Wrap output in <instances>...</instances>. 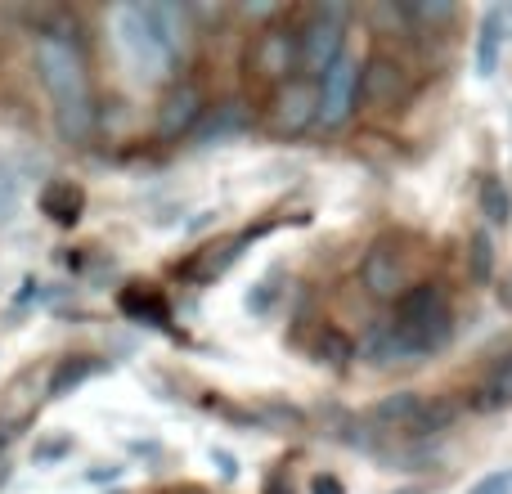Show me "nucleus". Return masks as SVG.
Here are the masks:
<instances>
[{"mask_svg": "<svg viewBox=\"0 0 512 494\" xmlns=\"http://www.w3.org/2000/svg\"><path fill=\"white\" fill-rule=\"evenodd\" d=\"M36 72L54 104V126L68 144H86L95 131V99H90L86 54L68 32L36 36Z\"/></svg>", "mask_w": 512, "mask_h": 494, "instance_id": "nucleus-1", "label": "nucleus"}, {"mask_svg": "<svg viewBox=\"0 0 512 494\" xmlns=\"http://www.w3.org/2000/svg\"><path fill=\"white\" fill-rule=\"evenodd\" d=\"M454 333V310L436 283H418L400 297V315L391 324H382L378 333L364 342V355L373 364H400V360H418V355L445 346Z\"/></svg>", "mask_w": 512, "mask_h": 494, "instance_id": "nucleus-2", "label": "nucleus"}, {"mask_svg": "<svg viewBox=\"0 0 512 494\" xmlns=\"http://www.w3.org/2000/svg\"><path fill=\"white\" fill-rule=\"evenodd\" d=\"M346 5H319L310 9L306 32L297 36V68H306L310 77H324V68L346 50Z\"/></svg>", "mask_w": 512, "mask_h": 494, "instance_id": "nucleus-3", "label": "nucleus"}, {"mask_svg": "<svg viewBox=\"0 0 512 494\" xmlns=\"http://www.w3.org/2000/svg\"><path fill=\"white\" fill-rule=\"evenodd\" d=\"M355 90H360V63L351 54H337L319 77V95H315V122L319 126H342L355 113Z\"/></svg>", "mask_w": 512, "mask_h": 494, "instance_id": "nucleus-4", "label": "nucleus"}, {"mask_svg": "<svg viewBox=\"0 0 512 494\" xmlns=\"http://www.w3.org/2000/svg\"><path fill=\"white\" fill-rule=\"evenodd\" d=\"M113 27H117V45H122L126 63L135 68V77H144V81L162 77V68H167V54L153 45L149 27H144V18H140V5H122V9H117Z\"/></svg>", "mask_w": 512, "mask_h": 494, "instance_id": "nucleus-5", "label": "nucleus"}, {"mask_svg": "<svg viewBox=\"0 0 512 494\" xmlns=\"http://www.w3.org/2000/svg\"><path fill=\"white\" fill-rule=\"evenodd\" d=\"M360 279L369 288V297L378 301H400L409 292V265H405V252H396L391 243H373V252L364 256L360 265Z\"/></svg>", "mask_w": 512, "mask_h": 494, "instance_id": "nucleus-6", "label": "nucleus"}, {"mask_svg": "<svg viewBox=\"0 0 512 494\" xmlns=\"http://www.w3.org/2000/svg\"><path fill=\"white\" fill-rule=\"evenodd\" d=\"M252 72L265 81H283L297 72V36L288 27H265L261 36L252 41Z\"/></svg>", "mask_w": 512, "mask_h": 494, "instance_id": "nucleus-7", "label": "nucleus"}, {"mask_svg": "<svg viewBox=\"0 0 512 494\" xmlns=\"http://www.w3.org/2000/svg\"><path fill=\"white\" fill-rule=\"evenodd\" d=\"M203 90L194 86V81H180V86H171L167 95H162V108H158V140H180V135H189L198 122H203Z\"/></svg>", "mask_w": 512, "mask_h": 494, "instance_id": "nucleus-8", "label": "nucleus"}, {"mask_svg": "<svg viewBox=\"0 0 512 494\" xmlns=\"http://www.w3.org/2000/svg\"><path fill=\"white\" fill-rule=\"evenodd\" d=\"M405 95V72L396 68L391 59H369L360 68V90H355V104H369V108H391L400 104Z\"/></svg>", "mask_w": 512, "mask_h": 494, "instance_id": "nucleus-9", "label": "nucleus"}, {"mask_svg": "<svg viewBox=\"0 0 512 494\" xmlns=\"http://www.w3.org/2000/svg\"><path fill=\"white\" fill-rule=\"evenodd\" d=\"M140 18H144V27H149V36H153V45H158L162 54H167V63L176 59L180 50H185V36H189V14L180 5H140Z\"/></svg>", "mask_w": 512, "mask_h": 494, "instance_id": "nucleus-10", "label": "nucleus"}, {"mask_svg": "<svg viewBox=\"0 0 512 494\" xmlns=\"http://www.w3.org/2000/svg\"><path fill=\"white\" fill-rule=\"evenodd\" d=\"M270 122H274V131H283V135L306 131V126L315 122V90H310L306 81H288L270 108Z\"/></svg>", "mask_w": 512, "mask_h": 494, "instance_id": "nucleus-11", "label": "nucleus"}, {"mask_svg": "<svg viewBox=\"0 0 512 494\" xmlns=\"http://www.w3.org/2000/svg\"><path fill=\"white\" fill-rule=\"evenodd\" d=\"M248 131H252V108L243 104V99H230V104H221V108H207L203 122L194 126L198 144H207V149L234 140V135H248Z\"/></svg>", "mask_w": 512, "mask_h": 494, "instance_id": "nucleus-12", "label": "nucleus"}, {"mask_svg": "<svg viewBox=\"0 0 512 494\" xmlns=\"http://www.w3.org/2000/svg\"><path fill=\"white\" fill-rule=\"evenodd\" d=\"M504 36H508V14L504 9H486V14H481V27H477V77H495L499 72Z\"/></svg>", "mask_w": 512, "mask_h": 494, "instance_id": "nucleus-13", "label": "nucleus"}, {"mask_svg": "<svg viewBox=\"0 0 512 494\" xmlns=\"http://www.w3.org/2000/svg\"><path fill=\"white\" fill-rule=\"evenodd\" d=\"M472 405L486 409V414H504V409H512V351H504L495 364H490V373L481 378Z\"/></svg>", "mask_w": 512, "mask_h": 494, "instance_id": "nucleus-14", "label": "nucleus"}, {"mask_svg": "<svg viewBox=\"0 0 512 494\" xmlns=\"http://www.w3.org/2000/svg\"><path fill=\"white\" fill-rule=\"evenodd\" d=\"M41 212L50 216L54 225H77L81 212H86V194H81V185H72V180H50V185L41 189Z\"/></svg>", "mask_w": 512, "mask_h": 494, "instance_id": "nucleus-15", "label": "nucleus"}, {"mask_svg": "<svg viewBox=\"0 0 512 494\" xmlns=\"http://www.w3.org/2000/svg\"><path fill=\"white\" fill-rule=\"evenodd\" d=\"M423 400L427 396H418V391H396V396L378 400L369 418H373V427H387V432H409L414 418H418V409H423Z\"/></svg>", "mask_w": 512, "mask_h": 494, "instance_id": "nucleus-16", "label": "nucleus"}, {"mask_svg": "<svg viewBox=\"0 0 512 494\" xmlns=\"http://www.w3.org/2000/svg\"><path fill=\"white\" fill-rule=\"evenodd\" d=\"M95 373H104V360H95V355H72V360H63L59 369H54L50 396H68L72 387H81V382L95 378Z\"/></svg>", "mask_w": 512, "mask_h": 494, "instance_id": "nucleus-17", "label": "nucleus"}, {"mask_svg": "<svg viewBox=\"0 0 512 494\" xmlns=\"http://www.w3.org/2000/svg\"><path fill=\"white\" fill-rule=\"evenodd\" d=\"M481 216H486V221L495 225V230L512 221L508 189H504V180H499V176H486V180H481Z\"/></svg>", "mask_w": 512, "mask_h": 494, "instance_id": "nucleus-18", "label": "nucleus"}, {"mask_svg": "<svg viewBox=\"0 0 512 494\" xmlns=\"http://www.w3.org/2000/svg\"><path fill=\"white\" fill-rule=\"evenodd\" d=\"M450 423H454V405H445V400H423V409H418L414 427H409L405 436H436Z\"/></svg>", "mask_w": 512, "mask_h": 494, "instance_id": "nucleus-19", "label": "nucleus"}, {"mask_svg": "<svg viewBox=\"0 0 512 494\" xmlns=\"http://www.w3.org/2000/svg\"><path fill=\"white\" fill-rule=\"evenodd\" d=\"M122 310L135 315V319H144V324H162V319H167V301L149 297V292H140V288L122 292Z\"/></svg>", "mask_w": 512, "mask_h": 494, "instance_id": "nucleus-20", "label": "nucleus"}, {"mask_svg": "<svg viewBox=\"0 0 512 494\" xmlns=\"http://www.w3.org/2000/svg\"><path fill=\"white\" fill-rule=\"evenodd\" d=\"M490 270H495V243H490L486 234H477V239H472V279L486 283Z\"/></svg>", "mask_w": 512, "mask_h": 494, "instance_id": "nucleus-21", "label": "nucleus"}, {"mask_svg": "<svg viewBox=\"0 0 512 494\" xmlns=\"http://www.w3.org/2000/svg\"><path fill=\"white\" fill-rule=\"evenodd\" d=\"M14 207H18V176L9 167H0V225L14 216Z\"/></svg>", "mask_w": 512, "mask_h": 494, "instance_id": "nucleus-22", "label": "nucleus"}, {"mask_svg": "<svg viewBox=\"0 0 512 494\" xmlns=\"http://www.w3.org/2000/svg\"><path fill=\"white\" fill-rule=\"evenodd\" d=\"M468 494H512V468H499V472H490V477H481Z\"/></svg>", "mask_w": 512, "mask_h": 494, "instance_id": "nucleus-23", "label": "nucleus"}, {"mask_svg": "<svg viewBox=\"0 0 512 494\" xmlns=\"http://www.w3.org/2000/svg\"><path fill=\"white\" fill-rule=\"evenodd\" d=\"M319 355H324L328 364H346V342H337L333 333L324 337V346H319Z\"/></svg>", "mask_w": 512, "mask_h": 494, "instance_id": "nucleus-24", "label": "nucleus"}, {"mask_svg": "<svg viewBox=\"0 0 512 494\" xmlns=\"http://www.w3.org/2000/svg\"><path fill=\"white\" fill-rule=\"evenodd\" d=\"M310 494H346V490H342V481L337 477H315L310 481Z\"/></svg>", "mask_w": 512, "mask_h": 494, "instance_id": "nucleus-25", "label": "nucleus"}, {"mask_svg": "<svg viewBox=\"0 0 512 494\" xmlns=\"http://www.w3.org/2000/svg\"><path fill=\"white\" fill-rule=\"evenodd\" d=\"M212 459L221 463V477H239V459H230L225 450H212Z\"/></svg>", "mask_w": 512, "mask_h": 494, "instance_id": "nucleus-26", "label": "nucleus"}, {"mask_svg": "<svg viewBox=\"0 0 512 494\" xmlns=\"http://www.w3.org/2000/svg\"><path fill=\"white\" fill-rule=\"evenodd\" d=\"M117 472H122V468H99V472H90V477H86V481H113V477H117Z\"/></svg>", "mask_w": 512, "mask_h": 494, "instance_id": "nucleus-27", "label": "nucleus"}, {"mask_svg": "<svg viewBox=\"0 0 512 494\" xmlns=\"http://www.w3.org/2000/svg\"><path fill=\"white\" fill-rule=\"evenodd\" d=\"M400 494H414V490H400Z\"/></svg>", "mask_w": 512, "mask_h": 494, "instance_id": "nucleus-28", "label": "nucleus"}]
</instances>
